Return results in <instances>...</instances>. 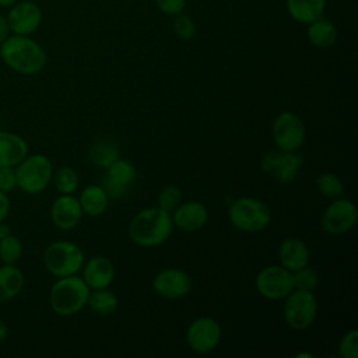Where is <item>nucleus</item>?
Segmentation results:
<instances>
[{"label":"nucleus","mask_w":358,"mask_h":358,"mask_svg":"<svg viewBox=\"0 0 358 358\" xmlns=\"http://www.w3.org/2000/svg\"><path fill=\"white\" fill-rule=\"evenodd\" d=\"M0 57L13 71L32 76L46 64L45 49L28 35H10L0 45Z\"/></svg>","instance_id":"f257e3e1"},{"label":"nucleus","mask_w":358,"mask_h":358,"mask_svg":"<svg viewBox=\"0 0 358 358\" xmlns=\"http://www.w3.org/2000/svg\"><path fill=\"white\" fill-rule=\"evenodd\" d=\"M173 222L171 213L155 207L140 210L129 222L130 239L143 248H155L162 245L172 234Z\"/></svg>","instance_id":"f03ea898"},{"label":"nucleus","mask_w":358,"mask_h":358,"mask_svg":"<svg viewBox=\"0 0 358 358\" xmlns=\"http://www.w3.org/2000/svg\"><path fill=\"white\" fill-rule=\"evenodd\" d=\"M90 291L91 289L87 282L77 274L59 277V280L50 288V308L59 316H73L87 306Z\"/></svg>","instance_id":"7ed1b4c3"},{"label":"nucleus","mask_w":358,"mask_h":358,"mask_svg":"<svg viewBox=\"0 0 358 358\" xmlns=\"http://www.w3.org/2000/svg\"><path fill=\"white\" fill-rule=\"evenodd\" d=\"M229 222L243 232H260L271 222V211L268 206L256 197H239L228 211Z\"/></svg>","instance_id":"20e7f679"},{"label":"nucleus","mask_w":358,"mask_h":358,"mask_svg":"<svg viewBox=\"0 0 358 358\" xmlns=\"http://www.w3.org/2000/svg\"><path fill=\"white\" fill-rule=\"evenodd\" d=\"M52 162L43 154L27 155L15 168L17 187L28 194L42 193L52 182Z\"/></svg>","instance_id":"39448f33"},{"label":"nucleus","mask_w":358,"mask_h":358,"mask_svg":"<svg viewBox=\"0 0 358 358\" xmlns=\"http://www.w3.org/2000/svg\"><path fill=\"white\" fill-rule=\"evenodd\" d=\"M43 264L57 278L74 275L83 268L84 252L74 242L57 241L45 249Z\"/></svg>","instance_id":"423d86ee"},{"label":"nucleus","mask_w":358,"mask_h":358,"mask_svg":"<svg viewBox=\"0 0 358 358\" xmlns=\"http://www.w3.org/2000/svg\"><path fill=\"white\" fill-rule=\"evenodd\" d=\"M284 320L294 330L309 329L317 315V299L312 291L294 288L284 298Z\"/></svg>","instance_id":"0eeeda50"},{"label":"nucleus","mask_w":358,"mask_h":358,"mask_svg":"<svg viewBox=\"0 0 358 358\" xmlns=\"http://www.w3.org/2000/svg\"><path fill=\"white\" fill-rule=\"evenodd\" d=\"M302 165L303 158L298 151H281L278 148L266 152L260 161L262 171L282 185L292 183L301 173Z\"/></svg>","instance_id":"6e6552de"},{"label":"nucleus","mask_w":358,"mask_h":358,"mask_svg":"<svg viewBox=\"0 0 358 358\" xmlns=\"http://www.w3.org/2000/svg\"><path fill=\"white\" fill-rule=\"evenodd\" d=\"M273 141L281 151H298L305 143V124L294 112L278 113L271 127Z\"/></svg>","instance_id":"1a4fd4ad"},{"label":"nucleus","mask_w":358,"mask_h":358,"mask_svg":"<svg viewBox=\"0 0 358 358\" xmlns=\"http://www.w3.org/2000/svg\"><path fill=\"white\" fill-rule=\"evenodd\" d=\"M256 291L268 301L284 299L294 289L292 273L281 264L263 267L255 280Z\"/></svg>","instance_id":"9d476101"},{"label":"nucleus","mask_w":358,"mask_h":358,"mask_svg":"<svg viewBox=\"0 0 358 358\" xmlns=\"http://www.w3.org/2000/svg\"><path fill=\"white\" fill-rule=\"evenodd\" d=\"M222 338L221 324L211 316H200L194 319L186 330V343L189 348L197 354H208L214 351Z\"/></svg>","instance_id":"9b49d317"},{"label":"nucleus","mask_w":358,"mask_h":358,"mask_svg":"<svg viewBox=\"0 0 358 358\" xmlns=\"http://www.w3.org/2000/svg\"><path fill=\"white\" fill-rule=\"evenodd\" d=\"M358 220V211L355 204L343 197L333 199V201L324 208L320 217V225L324 232L331 235H341L351 231Z\"/></svg>","instance_id":"f8f14e48"},{"label":"nucleus","mask_w":358,"mask_h":358,"mask_svg":"<svg viewBox=\"0 0 358 358\" xmlns=\"http://www.w3.org/2000/svg\"><path fill=\"white\" fill-rule=\"evenodd\" d=\"M7 21L14 35L31 36L42 22V8L32 0H18L15 4L8 7Z\"/></svg>","instance_id":"ddd939ff"},{"label":"nucleus","mask_w":358,"mask_h":358,"mask_svg":"<svg viewBox=\"0 0 358 358\" xmlns=\"http://www.w3.org/2000/svg\"><path fill=\"white\" fill-rule=\"evenodd\" d=\"M136 176V166L127 159L117 158L108 168H105V175L101 186L105 189L109 199L117 200L126 196L130 186L134 183Z\"/></svg>","instance_id":"4468645a"},{"label":"nucleus","mask_w":358,"mask_h":358,"mask_svg":"<svg viewBox=\"0 0 358 358\" xmlns=\"http://www.w3.org/2000/svg\"><path fill=\"white\" fill-rule=\"evenodd\" d=\"M152 289L161 298L180 299L192 291V278L180 268H164L155 274Z\"/></svg>","instance_id":"2eb2a0df"},{"label":"nucleus","mask_w":358,"mask_h":358,"mask_svg":"<svg viewBox=\"0 0 358 358\" xmlns=\"http://www.w3.org/2000/svg\"><path fill=\"white\" fill-rule=\"evenodd\" d=\"M172 213L173 214L171 217L173 227L186 232L201 229L210 218L207 207L196 200L180 201V204Z\"/></svg>","instance_id":"dca6fc26"},{"label":"nucleus","mask_w":358,"mask_h":358,"mask_svg":"<svg viewBox=\"0 0 358 358\" xmlns=\"http://www.w3.org/2000/svg\"><path fill=\"white\" fill-rule=\"evenodd\" d=\"M84 213L80 206V201L73 194H60L50 207L52 222L63 231H70L76 228Z\"/></svg>","instance_id":"f3484780"},{"label":"nucleus","mask_w":358,"mask_h":358,"mask_svg":"<svg viewBox=\"0 0 358 358\" xmlns=\"http://www.w3.org/2000/svg\"><path fill=\"white\" fill-rule=\"evenodd\" d=\"M115 278L113 263L105 256H94L83 264V280L90 289L108 288Z\"/></svg>","instance_id":"a211bd4d"},{"label":"nucleus","mask_w":358,"mask_h":358,"mask_svg":"<svg viewBox=\"0 0 358 358\" xmlns=\"http://www.w3.org/2000/svg\"><path fill=\"white\" fill-rule=\"evenodd\" d=\"M280 264L288 271L294 273L309 263V249L308 245L296 236L285 238L278 248Z\"/></svg>","instance_id":"6ab92c4d"},{"label":"nucleus","mask_w":358,"mask_h":358,"mask_svg":"<svg viewBox=\"0 0 358 358\" xmlns=\"http://www.w3.org/2000/svg\"><path fill=\"white\" fill-rule=\"evenodd\" d=\"M28 155L27 141L10 131L0 130V166H17Z\"/></svg>","instance_id":"aec40b11"},{"label":"nucleus","mask_w":358,"mask_h":358,"mask_svg":"<svg viewBox=\"0 0 358 358\" xmlns=\"http://www.w3.org/2000/svg\"><path fill=\"white\" fill-rule=\"evenodd\" d=\"M327 0H285L288 15L301 24H310L323 17Z\"/></svg>","instance_id":"412c9836"},{"label":"nucleus","mask_w":358,"mask_h":358,"mask_svg":"<svg viewBox=\"0 0 358 358\" xmlns=\"http://www.w3.org/2000/svg\"><path fill=\"white\" fill-rule=\"evenodd\" d=\"M109 196L101 185H90L80 193L78 201L83 213L90 217L102 215L109 206Z\"/></svg>","instance_id":"4be33fe9"},{"label":"nucleus","mask_w":358,"mask_h":358,"mask_svg":"<svg viewBox=\"0 0 358 358\" xmlns=\"http://www.w3.org/2000/svg\"><path fill=\"white\" fill-rule=\"evenodd\" d=\"M306 36L312 46L319 49H327L336 45L338 38V31L331 21L322 17L308 24Z\"/></svg>","instance_id":"5701e85b"},{"label":"nucleus","mask_w":358,"mask_h":358,"mask_svg":"<svg viewBox=\"0 0 358 358\" xmlns=\"http://www.w3.org/2000/svg\"><path fill=\"white\" fill-rule=\"evenodd\" d=\"M24 287V274L15 264L0 267V302H7L17 296Z\"/></svg>","instance_id":"b1692460"},{"label":"nucleus","mask_w":358,"mask_h":358,"mask_svg":"<svg viewBox=\"0 0 358 358\" xmlns=\"http://www.w3.org/2000/svg\"><path fill=\"white\" fill-rule=\"evenodd\" d=\"M90 309L98 316H109L116 312L119 301L117 296L108 288L91 289L87 301Z\"/></svg>","instance_id":"393cba45"},{"label":"nucleus","mask_w":358,"mask_h":358,"mask_svg":"<svg viewBox=\"0 0 358 358\" xmlns=\"http://www.w3.org/2000/svg\"><path fill=\"white\" fill-rule=\"evenodd\" d=\"M120 155L119 147L115 141L108 138H101L92 144L90 148V159L98 168H108Z\"/></svg>","instance_id":"a878e982"},{"label":"nucleus","mask_w":358,"mask_h":358,"mask_svg":"<svg viewBox=\"0 0 358 358\" xmlns=\"http://www.w3.org/2000/svg\"><path fill=\"white\" fill-rule=\"evenodd\" d=\"M52 180L56 190L60 194H73L80 185V178L77 171L70 166H62L56 172H53Z\"/></svg>","instance_id":"bb28decb"},{"label":"nucleus","mask_w":358,"mask_h":358,"mask_svg":"<svg viewBox=\"0 0 358 358\" xmlns=\"http://www.w3.org/2000/svg\"><path fill=\"white\" fill-rule=\"evenodd\" d=\"M316 187L319 193L327 199H337L344 194L343 180L331 172L320 173L316 179Z\"/></svg>","instance_id":"cd10ccee"},{"label":"nucleus","mask_w":358,"mask_h":358,"mask_svg":"<svg viewBox=\"0 0 358 358\" xmlns=\"http://www.w3.org/2000/svg\"><path fill=\"white\" fill-rule=\"evenodd\" d=\"M22 256V243L13 234L0 239V259L4 264H15Z\"/></svg>","instance_id":"c85d7f7f"},{"label":"nucleus","mask_w":358,"mask_h":358,"mask_svg":"<svg viewBox=\"0 0 358 358\" xmlns=\"http://www.w3.org/2000/svg\"><path fill=\"white\" fill-rule=\"evenodd\" d=\"M172 29L175 35L183 41H190L196 35V24L194 21L185 13H179L173 15Z\"/></svg>","instance_id":"c756f323"},{"label":"nucleus","mask_w":358,"mask_h":358,"mask_svg":"<svg viewBox=\"0 0 358 358\" xmlns=\"http://www.w3.org/2000/svg\"><path fill=\"white\" fill-rule=\"evenodd\" d=\"M292 278H294V288L296 289L313 291L319 284V274L308 266L294 271Z\"/></svg>","instance_id":"7c9ffc66"},{"label":"nucleus","mask_w":358,"mask_h":358,"mask_svg":"<svg viewBox=\"0 0 358 358\" xmlns=\"http://www.w3.org/2000/svg\"><path fill=\"white\" fill-rule=\"evenodd\" d=\"M180 201H182V192L175 185L165 186L158 194V207L168 213H172L180 204Z\"/></svg>","instance_id":"2f4dec72"},{"label":"nucleus","mask_w":358,"mask_h":358,"mask_svg":"<svg viewBox=\"0 0 358 358\" xmlns=\"http://www.w3.org/2000/svg\"><path fill=\"white\" fill-rule=\"evenodd\" d=\"M338 355L341 358L358 357V331L355 329L347 331L338 343Z\"/></svg>","instance_id":"473e14b6"},{"label":"nucleus","mask_w":358,"mask_h":358,"mask_svg":"<svg viewBox=\"0 0 358 358\" xmlns=\"http://www.w3.org/2000/svg\"><path fill=\"white\" fill-rule=\"evenodd\" d=\"M157 8L166 15H176L183 13L186 7V0H154Z\"/></svg>","instance_id":"72a5a7b5"},{"label":"nucleus","mask_w":358,"mask_h":358,"mask_svg":"<svg viewBox=\"0 0 358 358\" xmlns=\"http://www.w3.org/2000/svg\"><path fill=\"white\" fill-rule=\"evenodd\" d=\"M17 187L15 169L11 166H0V190L10 193Z\"/></svg>","instance_id":"f704fd0d"},{"label":"nucleus","mask_w":358,"mask_h":358,"mask_svg":"<svg viewBox=\"0 0 358 358\" xmlns=\"http://www.w3.org/2000/svg\"><path fill=\"white\" fill-rule=\"evenodd\" d=\"M8 211H10L8 196H7V193L0 190V222H3L7 218Z\"/></svg>","instance_id":"c9c22d12"},{"label":"nucleus","mask_w":358,"mask_h":358,"mask_svg":"<svg viewBox=\"0 0 358 358\" xmlns=\"http://www.w3.org/2000/svg\"><path fill=\"white\" fill-rule=\"evenodd\" d=\"M11 35V29L7 21V17L0 13V45Z\"/></svg>","instance_id":"e433bc0d"},{"label":"nucleus","mask_w":358,"mask_h":358,"mask_svg":"<svg viewBox=\"0 0 358 358\" xmlns=\"http://www.w3.org/2000/svg\"><path fill=\"white\" fill-rule=\"evenodd\" d=\"M8 336V327L3 320H0V343H3Z\"/></svg>","instance_id":"4c0bfd02"},{"label":"nucleus","mask_w":358,"mask_h":358,"mask_svg":"<svg viewBox=\"0 0 358 358\" xmlns=\"http://www.w3.org/2000/svg\"><path fill=\"white\" fill-rule=\"evenodd\" d=\"M10 234H11V228L7 224H4V221L0 222V239L10 235Z\"/></svg>","instance_id":"58836bf2"},{"label":"nucleus","mask_w":358,"mask_h":358,"mask_svg":"<svg viewBox=\"0 0 358 358\" xmlns=\"http://www.w3.org/2000/svg\"><path fill=\"white\" fill-rule=\"evenodd\" d=\"M18 0H0V7L1 8H8L11 7L13 4H15Z\"/></svg>","instance_id":"ea45409f"}]
</instances>
